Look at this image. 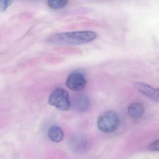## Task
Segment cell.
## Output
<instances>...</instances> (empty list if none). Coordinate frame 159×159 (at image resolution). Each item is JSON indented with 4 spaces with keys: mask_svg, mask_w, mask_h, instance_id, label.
Segmentation results:
<instances>
[{
    "mask_svg": "<svg viewBox=\"0 0 159 159\" xmlns=\"http://www.w3.org/2000/svg\"><path fill=\"white\" fill-rule=\"evenodd\" d=\"M120 122L119 116L116 112L107 111L99 117L97 120V127L102 132L112 133L116 130Z\"/></svg>",
    "mask_w": 159,
    "mask_h": 159,
    "instance_id": "obj_2",
    "label": "cell"
},
{
    "mask_svg": "<svg viewBox=\"0 0 159 159\" xmlns=\"http://www.w3.org/2000/svg\"><path fill=\"white\" fill-rule=\"evenodd\" d=\"M70 148L75 154H83L88 148L87 139L82 135H75L72 137L69 143Z\"/></svg>",
    "mask_w": 159,
    "mask_h": 159,
    "instance_id": "obj_5",
    "label": "cell"
},
{
    "mask_svg": "<svg viewBox=\"0 0 159 159\" xmlns=\"http://www.w3.org/2000/svg\"><path fill=\"white\" fill-rule=\"evenodd\" d=\"M97 34L91 31L69 32L56 34L47 38V44L54 45L83 44L96 39Z\"/></svg>",
    "mask_w": 159,
    "mask_h": 159,
    "instance_id": "obj_1",
    "label": "cell"
},
{
    "mask_svg": "<svg viewBox=\"0 0 159 159\" xmlns=\"http://www.w3.org/2000/svg\"><path fill=\"white\" fill-rule=\"evenodd\" d=\"M68 1L66 0H49L48 2V5L53 9H60L65 7Z\"/></svg>",
    "mask_w": 159,
    "mask_h": 159,
    "instance_id": "obj_10",
    "label": "cell"
},
{
    "mask_svg": "<svg viewBox=\"0 0 159 159\" xmlns=\"http://www.w3.org/2000/svg\"><path fill=\"white\" fill-rule=\"evenodd\" d=\"M134 87L145 96L159 103V88H156L148 84L140 82L135 83Z\"/></svg>",
    "mask_w": 159,
    "mask_h": 159,
    "instance_id": "obj_6",
    "label": "cell"
},
{
    "mask_svg": "<svg viewBox=\"0 0 159 159\" xmlns=\"http://www.w3.org/2000/svg\"><path fill=\"white\" fill-rule=\"evenodd\" d=\"M128 113L131 117L134 119L140 118L144 113V108L139 103H134L129 105Z\"/></svg>",
    "mask_w": 159,
    "mask_h": 159,
    "instance_id": "obj_9",
    "label": "cell"
},
{
    "mask_svg": "<svg viewBox=\"0 0 159 159\" xmlns=\"http://www.w3.org/2000/svg\"><path fill=\"white\" fill-rule=\"evenodd\" d=\"M72 104L74 108L77 111L80 112H85L89 107V99L85 95H79L75 98Z\"/></svg>",
    "mask_w": 159,
    "mask_h": 159,
    "instance_id": "obj_7",
    "label": "cell"
},
{
    "mask_svg": "<svg viewBox=\"0 0 159 159\" xmlns=\"http://www.w3.org/2000/svg\"><path fill=\"white\" fill-rule=\"evenodd\" d=\"M87 80L85 75L81 72H74L69 75L66 81L68 88L74 91H81L84 89Z\"/></svg>",
    "mask_w": 159,
    "mask_h": 159,
    "instance_id": "obj_4",
    "label": "cell"
},
{
    "mask_svg": "<svg viewBox=\"0 0 159 159\" xmlns=\"http://www.w3.org/2000/svg\"><path fill=\"white\" fill-rule=\"evenodd\" d=\"M148 149L150 151H159V140L151 143Z\"/></svg>",
    "mask_w": 159,
    "mask_h": 159,
    "instance_id": "obj_12",
    "label": "cell"
},
{
    "mask_svg": "<svg viewBox=\"0 0 159 159\" xmlns=\"http://www.w3.org/2000/svg\"><path fill=\"white\" fill-rule=\"evenodd\" d=\"M48 136L52 142L59 143L62 141L64 138V133L60 127L52 126L48 129Z\"/></svg>",
    "mask_w": 159,
    "mask_h": 159,
    "instance_id": "obj_8",
    "label": "cell"
},
{
    "mask_svg": "<svg viewBox=\"0 0 159 159\" xmlns=\"http://www.w3.org/2000/svg\"><path fill=\"white\" fill-rule=\"evenodd\" d=\"M48 103L61 111H67L71 107L69 92L62 88H57L54 90L49 96Z\"/></svg>",
    "mask_w": 159,
    "mask_h": 159,
    "instance_id": "obj_3",
    "label": "cell"
},
{
    "mask_svg": "<svg viewBox=\"0 0 159 159\" xmlns=\"http://www.w3.org/2000/svg\"><path fill=\"white\" fill-rule=\"evenodd\" d=\"M13 1L8 0H2L0 1V11L4 12L12 4Z\"/></svg>",
    "mask_w": 159,
    "mask_h": 159,
    "instance_id": "obj_11",
    "label": "cell"
}]
</instances>
